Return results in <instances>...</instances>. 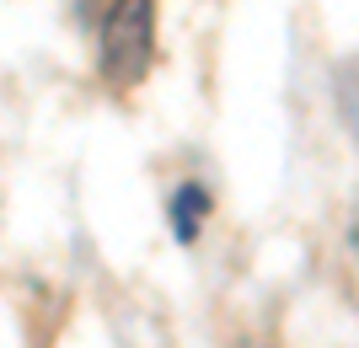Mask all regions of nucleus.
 <instances>
[{"label":"nucleus","instance_id":"1","mask_svg":"<svg viewBox=\"0 0 359 348\" xmlns=\"http://www.w3.org/2000/svg\"><path fill=\"white\" fill-rule=\"evenodd\" d=\"M156 60V0H113L97 32V70L107 86L145 81Z\"/></svg>","mask_w":359,"mask_h":348},{"label":"nucleus","instance_id":"3","mask_svg":"<svg viewBox=\"0 0 359 348\" xmlns=\"http://www.w3.org/2000/svg\"><path fill=\"white\" fill-rule=\"evenodd\" d=\"M241 348H269V343H252V337H247V343H241Z\"/></svg>","mask_w":359,"mask_h":348},{"label":"nucleus","instance_id":"2","mask_svg":"<svg viewBox=\"0 0 359 348\" xmlns=\"http://www.w3.org/2000/svg\"><path fill=\"white\" fill-rule=\"evenodd\" d=\"M204 214H210V193L204 188H177V198H172V225H177V236L182 242H194L198 236V225H204Z\"/></svg>","mask_w":359,"mask_h":348}]
</instances>
